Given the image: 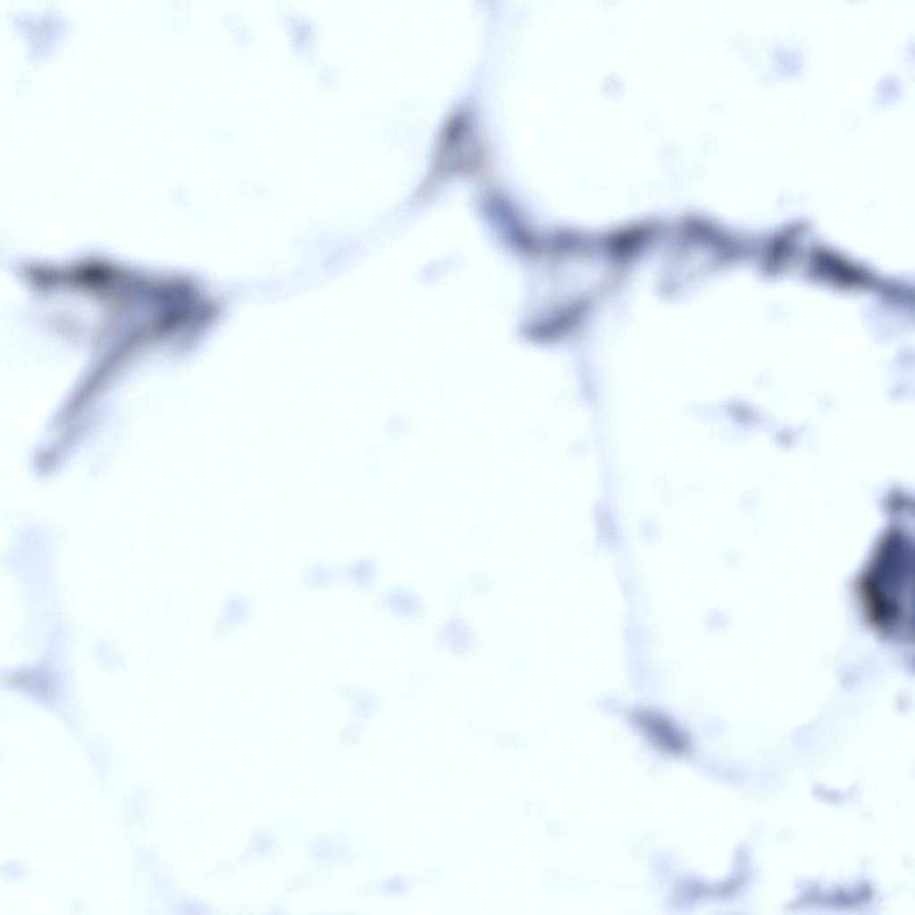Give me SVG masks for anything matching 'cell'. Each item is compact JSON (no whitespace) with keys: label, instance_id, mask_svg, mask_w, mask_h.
I'll return each mask as SVG.
<instances>
[{"label":"cell","instance_id":"6da1fadb","mask_svg":"<svg viewBox=\"0 0 915 915\" xmlns=\"http://www.w3.org/2000/svg\"><path fill=\"white\" fill-rule=\"evenodd\" d=\"M913 562L911 548L900 534L887 536L859 581L866 616L880 632L904 636L911 618Z\"/></svg>","mask_w":915,"mask_h":915},{"label":"cell","instance_id":"7a4b0ae2","mask_svg":"<svg viewBox=\"0 0 915 915\" xmlns=\"http://www.w3.org/2000/svg\"><path fill=\"white\" fill-rule=\"evenodd\" d=\"M633 720L636 726L655 744L675 753L689 747L687 736L667 717L651 710L636 712Z\"/></svg>","mask_w":915,"mask_h":915}]
</instances>
